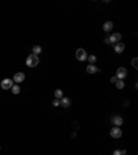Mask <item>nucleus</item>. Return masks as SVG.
<instances>
[{
    "label": "nucleus",
    "instance_id": "6",
    "mask_svg": "<svg viewBox=\"0 0 138 155\" xmlns=\"http://www.w3.org/2000/svg\"><path fill=\"white\" fill-rule=\"evenodd\" d=\"M109 39V43H113V44H116V43H119L120 42V39H122V35L117 32V33H112L111 35V38H108Z\"/></svg>",
    "mask_w": 138,
    "mask_h": 155
},
{
    "label": "nucleus",
    "instance_id": "22",
    "mask_svg": "<svg viewBox=\"0 0 138 155\" xmlns=\"http://www.w3.org/2000/svg\"><path fill=\"white\" fill-rule=\"evenodd\" d=\"M120 154H122V155H126V154H127V151H126V150H120Z\"/></svg>",
    "mask_w": 138,
    "mask_h": 155
},
{
    "label": "nucleus",
    "instance_id": "21",
    "mask_svg": "<svg viewBox=\"0 0 138 155\" xmlns=\"http://www.w3.org/2000/svg\"><path fill=\"white\" fill-rule=\"evenodd\" d=\"M116 80H117V79H116V76L111 78V83H116Z\"/></svg>",
    "mask_w": 138,
    "mask_h": 155
},
{
    "label": "nucleus",
    "instance_id": "17",
    "mask_svg": "<svg viewBox=\"0 0 138 155\" xmlns=\"http://www.w3.org/2000/svg\"><path fill=\"white\" fill-rule=\"evenodd\" d=\"M87 60H88V62H90V64H94V62L97 61V55H94V54L87 55Z\"/></svg>",
    "mask_w": 138,
    "mask_h": 155
},
{
    "label": "nucleus",
    "instance_id": "12",
    "mask_svg": "<svg viewBox=\"0 0 138 155\" xmlns=\"http://www.w3.org/2000/svg\"><path fill=\"white\" fill-rule=\"evenodd\" d=\"M60 105L65 107V108H68L69 105H70V100H69L68 97H62L61 100H60Z\"/></svg>",
    "mask_w": 138,
    "mask_h": 155
},
{
    "label": "nucleus",
    "instance_id": "20",
    "mask_svg": "<svg viewBox=\"0 0 138 155\" xmlns=\"http://www.w3.org/2000/svg\"><path fill=\"white\" fill-rule=\"evenodd\" d=\"M113 155H122L120 154V150H115V151H113Z\"/></svg>",
    "mask_w": 138,
    "mask_h": 155
},
{
    "label": "nucleus",
    "instance_id": "2",
    "mask_svg": "<svg viewBox=\"0 0 138 155\" xmlns=\"http://www.w3.org/2000/svg\"><path fill=\"white\" fill-rule=\"evenodd\" d=\"M126 76H127V69H126L124 67L117 68V71H116V79H117V80H123Z\"/></svg>",
    "mask_w": 138,
    "mask_h": 155
},
{
    "label": "nucleus",
    "instance_id": "5",
    "mask_svg": "<svg viewBox=\"0 0 138 155\" xmlns=\"http://www.w3.org/2000/svg\"><path fill=\"white\" fill-rule=\"evenodd\" d=\"M13 85H14V83H13V80H11V79H3V80H1V83H0V86H1V89H3V90H8V89H11V87H13Z\"/></svg>",
    "mask_w": 138,
    "mask_h": 155
},
{
    "label": "nucleus",
    "instance_id": "8",
    "mask_svg": "<svg viewBox=\"0 0 138 155\" xmlns=\"http://www.w3.org/2000/svg\"><path fill=\"white\" fill-rule=\"evenodd\" d=\"M86 72H87V73H90V75H92V73H97V72H100V68H97L94 64H90V65L86 68Z\"/></svg>",
    "mask_w": 138,
    "mask_h": 155
},
{
    "label": "nucleus",
    "instance_id": "19",
    "mask_svg": "<svg viewBox=\"0 0 138 155\" xmlns=\"http://www.w3.org/2000/svg\"><path fill=\"white\" fill-rule=\"evenodd\" d=\"M53 105L54 107H58L60 105V100H53Z\"/></svg>",
    "mask_w": 138,
    "mask_h": 155
},
{
    "label": "nucleus",
    "instance_id": "18",
    "mask_svg": "<svg viewBox=\"0 0 138 155\" xmlns=\"http://www.w3.org/2000/svg\"><path fill=\"white\" fill-rule=\"evenodd\" d=\"M131 65H133V67L137 69V68H138V58H134V60L131 61Z\"/></svg>",
    "mask_w": 138,
    "mask_h": 155
},
{
    "label": "nucleus",
    "instance_id": "13",
    "mask_svg": "<svg viewBox=\"0 0 138 155\" xmlns=\"http://www.w3.org/2000/svg\"><path fill=\"white\" fill-rule=\"evenodd\" d=\"M10 90L13 92V94H19V92H21V87H19V85H13V87H11Z\"/></svg>",
    "mask_w": 138,
    "mask_h": 155
},
{
    "label": "nucleus",
    "instance_id": "10",
    "mask_svg": "<svg viewBox=\"0 0 138 155\" xmlns=\"http://www.w3.org/2000/svg\"><path fill=\"white\" fill-rule=\"evenodd\" d=\"M112 28H113V22H111V21H107V22L104 24V26H102L104 32H107V33L112 31Z\"/></svg>",
    "mask_w": 138,
    "mask_h": 155
},
{
    "label": "nucleus",
    "instance_id": "11",
    "mask_svg": "<svg viewBox=\"0 0 138 155\" xmlns=\"http://www.w3.org/2000/svg\"><path fill=\"white\" fill-rule=\"evenodd\" d=\"M123 51H124V44H123L122 42L116 43V44H115V53L120 54V53H123Z\"/></svg>",
    "mask_w": 138,
    "mask_h": 155
},
{
    "label": "nucleus",
    "instance_id": "14",
    "mask_svg": "<svg viewBox=\"0 0 138 155\" xmlns=\"http://www.w3.org/2000/svg\"><path fill=\"white\" fill-rule=\"evenodd\" d=\"M54 96H55V98H57V100H61L62 97H64V94H62V90L57 89V90L54 92Z\"/></svg>",
    "mask_w": 138,
    "mask_h": 155
},
{
    "label": "nucleus",
    "instance_id": "16",
    "mask_svg": "<svg viewBox=\"0 0 138 155\" xmlns=\"http://www.w3.org/2000/svg\"><path fill=\"white\" fill-rule=\"evenodd\" d=\"M116 87L119 89V90H122V89H124V82L123 80H116Z\"/></svg>",
    "mask_w": 138,
    "mask_h": 155
},
{
    "label": "nucleus",
    "instance_id": "15",
    "mask_svg": "<svg viewBox=\"0 0 138 155\" xmlns=\"http://www.w3.org/2000/svg\"><path fill=\"white\" fill-rule=\"evenodd\" d=\"M32 54H35V55H38V54H40L42 53V47L40 46H33V49H32Z\"/></svg>",
    "mask_w": 138,
    "mask_h": 155
},
{
    "label": "nucleus",
    "instance_id": "9",
    "mask_svg": "<svg viewBox=\"0 0 138 155\" xmlns=\"http://www.w3.org/2000/svg\"><path fill=\"white\" fill-rule=\"evenodd\" d=\"M112 122H113V125H115L116 127H120V125L123 123V118L122 116H113V119H112Z\"/></svg>",
    "mask_w": 138,
    "mask_h": 155
},
{
    "label": "nucleus",
    "instance_id": "4",
    "mask_svg": "<svg viewBox=\"0 0 138 155\" xmlns=\"http://www.w3.org/2000/svg\"><path fill=\"white\" fill-rule=\"evenodd\" d=\"M111 136H112V137H113V139H120V137H122V134H123V132H122V129H120V127H112V129H111Z\"/></svg>",
    "mask_w": 138,
    "mask_h": 155
},
{
    "label": "nucleus",
    "instance_id": "1",
    "mask_svg": "<svg viewBox=\"0 0 138 155\" xmlns=\"http://www.w3.org/2000/svg\"><path fill=\"white\" fill-rule=\"evenodd\" d=\"M39 64V57L35 54H31L28 55V58H26V67H29V68H35V67H38Z\"/></svg>",
    "mask_w": 138,
    "mask_h": 155
},
{
    "label": "nucleus",
    "instance_id": "7",
    "mask_svg": "<svg viewBox=\"0 0 138 155\" xmlns=\"http://www.w3.org/2000/svg\"><path fill=\"white\" fill-rule=\"evenodd\" d=\"M25 80V73L23 72H17L14 78H13V82H15V83H21Z\"/></svg>",
    "mask_w": 138,
    "mask_h": 155
},
{
    "label": "nucleus",
    "instance_id": "3",
    "mask_svg": "<svg viewBox=\"0 0 138 155\" xmlns=\"http://www.w3.org/2000/svg\"><path fill=\"white\" fill-rule=\"evenodd\" d=\"M76 58L79 61H86L87 60V53L84 49H77L76 50Z\"/></svg>",
    "mask_w": 138,
    "mask_h": 155
}]
</instances>
